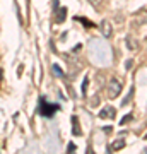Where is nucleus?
<instances>
[{
	"instance_id": "nucleus-13",
	"label": "nucleus",
	"mask_w": 147,
	"mask_h": 154,
	"mask_svg": "<svg viewBox=\"0 0 147 154\" xmlns=\"http://www.w3.org/2000/svg\"><path fill=\"white\" fill-rule=\"evenodd\" d=\"M87 84H89V81H87V77L84 79V84H82V94H86L87 91Z\"/></svg>"
},
{
	"instance_id": "nucleus-14",
	"label": "nucleus",
	"mask_w": 147,
	"mask_h": 154,
	"mask_svg": "<svg viewBox=\"0 0 147 154\" xmlns=\"http://www.w3.org/2000/svg\"><path fill=\"white\" fill-rule=\"evenodd\" d=\"M98 105H99V98L96 96V98H94L93 101H91V106H98Z\"/></svg>"
},
{
	"instance_id": "nucleus-3",
	"label": "nucleus",
	"mask_w": 147,
	"mask_h": 154,
	"mask_svg": "<svg viewBox=\"0 0 147 154\" xmlns=\"http://www.w3.org/2000/svg\"><path fill=\"white\" fill-rule=\"evenodd\" d=\"M99 28H101V33L104 34V38H109L111 34H113V29H111V24L108 21H101L99 24Z\"/></svg>"
},
{
	"instance_id": "nucleus-5",
	"label": "nucleus",
	"mask_w": 147,
	"mask_h": 154,
	"mask_svg": "<svg viewBox=\"0 0 147 154\" xmlns=\"http://www.w3.org/2000/svg\"><path fill=\"white\" fill-rule=\"evenodd\" d=\"M72 134H74V135H81L82 134V130H81V127H79V120H77L75 116H72Z\"/></svg>"
},
{
	"instance_id": "nucleus-16",
	"label": "nucleus",
	"mask_w": 147,
	"mask_h": 154,
	"mask_svg": "<svg viewBox=\"0 0 147 154\" xmlns=\"http://www.w3.org/2000/svg\"><path fill=\"white\" fill-rule=\"evenodd\" d=\"M51 5H53V9H57L58 7V0H51Z\"/></svg>"
},
{
	"instance_id": "nucleus-6",
	"label": "nucleus",
	"mask_w": 147,
	"mask_h": 154,
	"mask_svg": "<svg viewBox=\"0 0 147 154\" xmlns=\"http://www.w3.org/2000/svg\"><path fill=\"white\" fill-rule=\"evenodd\" d=\"M125 147V140L123 139H120V140H115L113 144H111V147H109V151H120V149Z\"/></svg>"
},
{
	"instance_id": "nucleus-4",
	"label": "nucleus",
	"mask_w": 147,
	"mask_h": 154,
	"mask_svg": "<svg viewBox=\"0 0 147 154\" xmlns=\"http://www.w3.org/2000/svg\"><path fill=\"white\" fill-rule=\"evenodd\" d=\"M115 108L108 106V108H103V110L99 111V118H115Z\"/></svg>"
},
{
	"instance_id": "nucleus-15",
	"label": "nucleus",
	"mask_w": 147,
	"mask_h": 154,
	"mask_svg": "<svg viewBox=\"0 0 147 154\" xmlns=\"http://www.w3.org/2000/svg\"><path fill=\"white\" fill-rule=\"evenodd\" d=\"M67 149H69V152H72V151H74V149H75V146H74V144H69V147H67Z\"/></svg>"
},
{
	"instance_id": "nucleus-18",
	"label": "nucleus",
	"mask_w": 147,
	"mask_h": 154,
	"mask_svg": "<svg viewBox=\"0 0 147 154\" xmlns=\"http://www.w3.org/2000/svg\"><path fill=\"white\" fill-rule=\"evenodd\" d=\"M145 139H147V135H145Z\"/></svg>"
},
{
	"instance_id": "nucleus-11",
	"label": "nucleus",
	"mask_w": 147,
	"mask_h": 154,
	"mask_svg": "<svg viewBox=\"0 0 147 154\" xmlns=\"http://www.w3.org/2000/svg\"><path fill=\"white\" fill-rule=\"evenodd\" d=\"M132 96H133V89H130V93H128V96H127L125 99H123V101H121V105L125 106V105H128V101H130V98Z\"/></svg>"
},
{
	"instance_id": "nucleus-1",
	"label": "nucleus",
	"mask_w": 147,
	"mask_h": 154,
	"mask_svg": "<svg viewBox=\"0 0 147 154\" xmlns=\"http://www.w3.org/2000/svg\"><path fill=\"white\" fill-rule=\"evenodd\" d=\"M60 110V106L58 105H50V103H46L43 98L39 99V106H38V113L41 116H53L55 111Z\"/></svg>"
},
{
	"instance_id": "nucleus-8",
	"label": "nucleus",
	"mask_w": 147,
	"mask_h": 154,
	"mask_svg": "<svg viewBox=\"0 0 147 154\" xmlns=\"http://www.w3.org/2000/svg\"><path fill=\"white\" fill-rule=\"evenodd\" d=\"M127 46H128V50H133V51L139 48L137 43H135V39H132V38H127Z\"/></svg>"
},
{
	"instance_id": "nucleus-12",
	"label": "nucleus",
	"mask_w": 147,
	"mask_h": 154,
	"mask_svg": "<svg viewBox=\"0 0 147 154\" xmlns=\"http://www.w3.org/2000/svg\"><path fill=\"white\" fill-rule=\"evenodd\" d=\"M89 2L93 4V7H96V9H99V7H101V2H103V0H89Z\"/></svg>"
},
{
	"instance_id": "nucleus-7",
	"label": "nucleus",
	"mask_w": 147,
	"mask_h": 154,
	"mask_svg": "<svg viewBox=\"0 0 147 154\" xmlns=\"http://www.w3.org/2000/svg\"><path fill=\"white\" fill-rule=\"evenodd\" d=\"M67 17V9L65 7H62V9H58V12H57V22H63Z\"/></svg>"
},
{
	"instance_id": "nucleus-10",
	"label": "nucleus",
	"mask_w": 147,
	"mask_h": 154,
	"mask_svg": "<svg viewBox=\"0 0 147 154\" xmlns=\"http://www.w3.org/2000/svg\"><path fill=\"white\" fill-rule=\"evenodd\" d=\"M132 118H133V116H132V113H128V115H125V116H123V118H121V122H120V125H125L127 122H130Z\"/></svg>"
},
{
	"instance_id": "nucleus-9",
	"label": "nucleus",
	"mask_w": 147,
	"mask_h": 154,
	"mask_svg": "<svg viewBox=\"0 0 147 154\" xmlns=\"http://www.w3.org/2000/svg\"><path fill=\"white\" fill-rule=\"evenodd\" d=\"M51 69H53V74H55L57 77H63V75H65V74H63V70H62L60 67L57 65V63H55V65L51 67Z\"/></svg>"
},
{
	"instance_id": "nucleus-2",
	"label": "nucleus",
	"mask_w": 147,
	"mask_h": 154,
	"mask_svg": "<svg viewBox=\"0 0 147 154\" xmlns=\"http://www.w3.org/2000/svg\"><path fill=\"white\" fill-rule=\"evenodd\" d=\"M120 93H121V82L118 79H111V82L108 84V98L115 99Z\"/></svg>"
},
{
	"instance_id": "nucleus-17",
	"label": "nucleus",
	"mask_w": 147,
	"mask_h": 154,
	"mask_svg": "<svg viewBox=\"0 0 147 154\" xmlns=\"http://www.w3.org/2000/svg\"><path fill=\"white\" fill-rule=\"evenodd\" d=\"M0 79H2V70H0Z\"/></svg>"
}]
</instances>
